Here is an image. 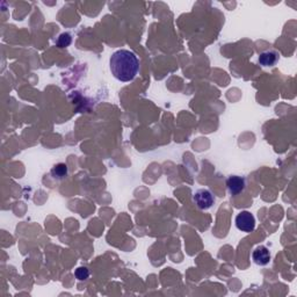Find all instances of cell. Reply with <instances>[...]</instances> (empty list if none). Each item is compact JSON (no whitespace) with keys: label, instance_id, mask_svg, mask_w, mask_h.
<instances>
[{"label":"cell","instance_id":"obj_1","mask_svg":"<svg viewBox=\"0 0 297 297\" xmlns=\"http://www.w3.org/2000/svg\"><path fill=\"white\" fill-rule=\"evenodd\" d=\"M109 65L111 74L122 83L134 80L140 70V62L136 55L126 49L114 52L109 59Z\"/></svg>","mask_w":297,"mask_h":297},{"label":"cell","instance_id":"obj_2","mask_svg":"<svg viewBox=\"0 0 297 297\" xmlns=\"http://www.w3.org/2000/svg\"><path fill=\"white\" fill-rule=\"evenodd\" d=\"M236 227L243 232H252L255 229V218L249 211H241L236 216Z\"/></svg>","mask_w":297,"mask_h":297},{"label":"cell","instance_id":"obj_3","mask_svg":"<svg viewBox=\"0 0 297 297\" xmlns=\"http://www.w3.org/2000/svg\"><path fill=\"white\" fill-rule=\"evenodd\" d=\"M193 200L201 210H208L215 203V197L209 190H198L194 193Z\"/></svg>","mask_w":297,"mask_h":297},{"label":"cell","instance_id":"obj_4","mask_svg":"<svg viewBox=\"0 0 297 297\" xmlns=\"http://www.w3.org/2000/svg\"><path fill=\"white\" fill-rule=\"evenodd\" d=\"M245 179L243 177H239V175H231L227 180L228 191L232 197H237V195L243 193L245 190Z\"/></svg>","mask_w":297,"mask_h":297},{"label":"cell","instance_id":"obj_5","mask_svg":"<svg viewBox=\"0 0 297 297\" xmlns=\"http://www.w3.org/2000/svg\"><path fill=\"white\" fill-rule=\"evenodd\" d=\"M252 260L258 266L268 265L271 261V252L266 246L260 245L252 252Z\"/></svg>","mask_w":297,"mask_h":297},{"label":"cell","instance_id":"obj_6","mask_svg":"<svg viewBox=\"0 0 297 297\" xmlns=\"http://www.w3.org/2000/svg\"><path fill=\"white\" fill-rule=\"evenodd\" d=\"M280 55L276 51L269 50V51H265L260 53L259 56V63L262 66H274L276 63L279 62Z\"/></svg>","mask_w":297,"mask_h":297},{"label":"cell","instance_id":"obj_7","mask_svg":"<svg viewBox=\"0 0 297 297\" xmlns=\"http://www.w3.org/2000/svg\"><path fill=\"white\" fill-rule=\"evenodd\" d=\"M67 172H69V168H67V165L64 164V163H59V164H56L55 166L52 167L51 175L55 179H58V180H62V179L67 177Z\"/></svg>","mask_w":297,"mask_h":297},{"label":"cell","instance_id":"obj_8","mask_svg":"<svg viewBox=\"0 0 297 297\" xmlns=\"http://www.w3.org/2000/svg\"><path fill=\"white\" fill-rule=\"evenodd\" d=\"M71 42H72V36L69 33H62L57 39L56 45L58 48H66L71 45Z\"/></svg>","mask_w":297,"mask_h":297},{"label":"cell","instance_id":"obj_9","mask_svg":"<svg viewBox=\"0 0 297 297\" xmlns=\"http://www.w3.org/2000/svg\"><path fill=\"white\" fill-rule=\"evenodd\" d=\"M74 275L79 281H85V280L90 278V271L87 267H78L74 272Z\"/></svg>","mask_w":297,"mask_h":297}]
</instances>
